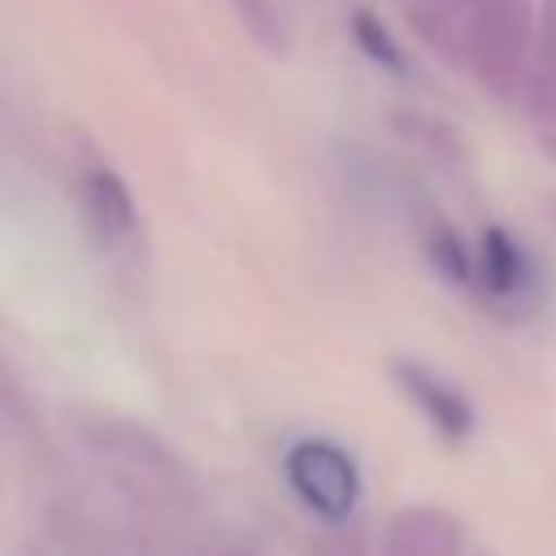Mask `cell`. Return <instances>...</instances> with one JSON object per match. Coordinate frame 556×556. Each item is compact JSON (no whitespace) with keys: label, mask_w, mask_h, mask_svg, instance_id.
Returning a JSON list of instances; mask_svg holds the SVG:
<instances>
[{"label":"cell","mask_w":556,"mask_h":556,"mask_svg":"<svg viewBox=\"0 0 556 556\" xmlns=\"http://www.w3.org/2000/svg\"><path fill=\"white\" fill-rule=\"evenodd\" d=\"M74 439L87 465L139 513L152 517H187L195 508V473L174 443H165L143 421L122 413H83L74 421Z\"/></svg>","instance_id":"1"},{"label":"cell","mask_w":556,"mask_h":556,"mask_svg":"<svg viewBox=\"0 0 556 556\" xmlns=\"http://www.w3.org/2000/svg\"><path fill=\"white\" fill-rule=\"evenodd\" d=\"M530 52H539V17L530 0H469L465 4V70L500 100L526 96Z\"/></svg>","instance_id":"2"},{"label":"cell","mask_w":556,"mask_h":556,"mask_svg":"<svg viewBox=\"0 0 556 556\" xmlns=\"http://www.w3.org/2000/svg\"><path fill=\"white\" fill-rule=\"evenodd\" d=\"M282 478H287L291 495L321 521H348L365 491L356 456L343 443L321 439V434L295 439L282 452Z\"/></svg>","instance_id":"3"},{"label":"cell","mask_w":556,"mask_h":556,"mask_svg":"<svg viewBox=\"0 0 556 556\" xmlns=\"http://www.w3.org/2000/svg\"><path fill=\"white\" fill-rule=\"evenodd\" d=\"M391 382H395V391L408 400V408H413L439 439L465 443V439L473 434L478 413H473L469 395H465L452 378H443L439 369H430L426 361H413V356L391 361Z\"/></svg>","instance_id":"4"},{"label":"cell","mask_w":556,"mask_h":556,"mask_svg":"<svg viewBox=\"0 0 556 556\" xmlns=\"http://www.w3.org/2000/svg\"><path fill=\"white\" fill-rule=\"evenodd\" d=\"M382 556H469L465 521L443 504H400L378 534Z\"/></svg>","instance_id":"5"},{"label":"cell","mask_w":556,"mask_h":556,"mask_svg":"<svg viewBox=\"0 0 556 556\" xmlns=\"http://www.w3.org/2000/svg\"><path fill=\"white\" fill-rule=\"evenodd\" d=\"M74 195H78V217L96 248L113 252V248L130 243V235L139 226V208H135L126 178L113 165H87L74 182Z\"/></svg>","instance_id":"6"},{"label":"cell","mask_w":556,"mask_h":556,"mask_svg":"<svg viewBox=\"0 0 556 556\" xmlns=\"http://www.w3.org/2000/svg\"><path fill=\"white\" fill-rule=\"evenodd\" d=\"M473 287L491 304H517L534 287V265H530L526 248L504 226H486L478 235V243H473Z\"/></svg>","instance_id":"7"},{"label":"cell","mask_w":556,"mask_h":556,"mask_svg":"<svg viewBox=\"0 0 556 556\" xmlns=\"http://www.w3.org/2000/svg\"><path fill=\"white\" fill-rule=\"evenodd\" d=\"M465 4L469 0H400L417 39L434 56L456 61V65H465Z\"/></svg>","instance_id":"8"},{"label":"cell","mask_w":556,"mask_h":556,"mask_svg":"<svg viewBox=\"0 0 556 556\" xmlns=\"http://www.w3.org/2000/svg\"><path fill=\"white\" fill-rule=\"evenodd\" d=\"M239 30L265 52V56H287L291 52V26L278 0H226Z\"/></svg>","instance_id":"9"},{"label":"cell","mask_w":556,"mask_h":556,"mask_svg":"<svg viewBox=\"0 0 556 556\" xmlns=\"http://www.w3.org/2000/svg\"><path fill=\"white\" fill-rule=\"evenodd\" d=\"M426 261L456 287H473V243H465L447 222H434L421 239Z\"/></svg>","instance_id":"10"},{"label":"cell","mask_w":556,"mask_h":556,"mask_svg":"<svg viewBox=\"0 0 556 556\" xmlns=\"http://www.w3.org/2000/svg\"><path fill=\"white\" fill-rule=\"evenodd\" d=\"M352 43H356L378 70H387V74H408V52L395 43V35L382 26L378 13H369V9H356V13H352Z\"/></svg>","instance_id":"11"},{"label":"cell","mask_w":556,"mask_h":556,"mask_svg":"<svg viewBox=\"0 0 556 556\" xmlns=\"http://www.w3.org/2000/svg\"><path fill=\"white\" fill-rule=\"evenodd\" d=\"M526 109H530V122H534L539 143L556 161V61H543L530 74V83H526Z\"/></svg>","instance_id":"12"},{"label":"cell","mask_w":556,"mask_h":556,"mask_svg":"<svg viewBox=\"0 0 556 556\" xmlns=\"http://www.w3.org/2000/svg\"><path fill=\"white\" fill-rule=\"evenodd\" d=\"M539 52L543 61H556V0H543L539 9Z\"/></svg>","instance_id":"13"},{"label":"cell","mask_w":556,"mask_h":556,"mask_svg":"<svg viewBox=\"0 0 556 556\" xmlns=\"http://www.w3.org/2000/svg\"><path fill=\"white\" fill-rule=\"evenodd\" d=\"M313 556H356V552H352V547H343V543H326V539H321V543L313 547Z\"/></svg>","instance_id":"14"},{"label":"cell","mask_w":556,"mask_h":556,"mask_svg":"<svg viewBox=\"0 0 556 556\" xmlns=\"http://www.w3.org/2000/svg\"><path fill=\"white\" fill-rule=\"evenodd\" d=\"M217 556H252V552H217Z\"/></svg>","instance_id":"15"}]
</instances>
